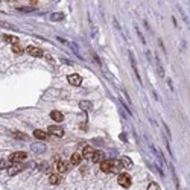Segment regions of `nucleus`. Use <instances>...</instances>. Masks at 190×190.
Masks as SVG:
<instances>
[{"mask_svg": "<svg viewBox=\"0 0 190 190\" xmlns=\"http://www.w3.org/2000/svg\"><path fill=\"white\" fill-rule=\"evenodd\" d=\"M49 129V134L50 136H55V137H63L64 136V131H63V128H59V126H49L47 128Z\"/></svg>", "mask_w": 190, "mask_h": 190, "instance_id": "20e7f679", "label": "nucleus"}, {"mask_svg": "<svg viewBox=\"0 0 190 190\" xmlns=\"http://www.w3.org/2000/svg\"><path fill=\"white\" fill-rule=\"evenodd\" d=\"M120 169H122L120 160H116V161H113V169H111V172H119Z\"/></svg>", "mask_w": 190, "mask_h": 190, "instance_id": "f3484780", "label": "nucleus"}, {"mask_svg": "<svg viewBox=\"0 0 190 190\" xmlns=\"http://www.w3.org/2000/svg\"><path fill=\"white\" fill-rule=\"evenodd\" d=\"M67 81H69V84H70V85L79 87V85H81V82H82V78H81L79 75H76V73H73V75H69V78H67Z\"/></svg>", "mask_w": 190, "mask_h": 190, "instance_id": "f03ea898", "label": "nucleus"}, {"mask_svg": "<svg viewBox=\"0 0 190 190\" xmlns=\"http://www.w3.org/2000/svg\"><path fill=\"white\" fill-rule=\"evenodd\" d=\"M93 152H94V149H93L90 145H87V146H84V149H82L81 155H82V158H87V160H90V158H91V155H93Z\"/></svg>", "mask_w": 190, "mask_h": 190, "instance_id": "0eeeda50", "label": "nucleus"}, {"mask_svg": "<svg viewBox=\"0 0 190 190\" xmlns=\"http://www.w3.org/2000/svg\"><path fill=\"white\" fill-rule=\"evenodd\" d=\"M101 164H102V166H101L102 172H105V173H111V169H113V160H104V161H102Z\"/></svg>", "mask_w": 190, "mask_h": 190, "instance_id": "423d86ee", "label": "nucleus"}, {"mask_svg": "<svg viewBox=\"0 0 190 190\" xmlns=\"http://www.w3.org/2000/svg\"><path fill=\"white\" fill-rule=\"evenodd\" d=\"M24 167L21 166V164H15V166H12V167H9V171H8V173L12 176V175H15V173H18V172H21Z\"/></svg>", "mask_w": 190, "mask_h": 190, "instance_id": "f8f14e48", "label": "nucleus"}, {"mask_svg": "<svg viewBox=\"0 0 190 190\" xmlns=\"http://www.w3.org/2000/svg\"><path fill=\"white\" fill-rule=\"evenodd\" d=\"M26 157H28L26 152H14V154H11L9 160H11L12 163H20V161H24Z\"/></svg>", "mask_w": 190, "mask_h": 190, "instance_id": "7ed1b4c3", "label": "nucleus"}, {"mask_svg": "<svg viewBox=\"0 0 190 190\" xmlns=\"http://www.w3.org/2000/svg\"><path fill=\"white\" fill-rule=\"evenodd\" d=\"M148 190H161V189H160V186H158L157 183H151V184L148 186Z\"/></svg>", "mask_w": 190, "mask_h": 190, "instance_id": "412c9836", "label": "nucleus"}, {"mask_svg": "<svg viewBox=\"0 0 190 190\" xmlns=\"http://www.w3.org/2000/svg\"><path fill=\"white\" fill-rule=\"evenodd\" d=\"M53 21H61V20H64V14L63 12H53L52 15H50Z\"/></svg>", "mask_w": 190, "mask_h": 190, "instance_id": "dca6fc26", "label": "nucleus"}, {"mask_svg": "<svg viewBox=\"0 0 190 190\" xmlns=\"http://www.w3.org/2000/svg\"><path fill=\"white\" fill-rule=\"evenodd\" d=\"M8 167V161L6 160H0V169H5Z\"/></svg>", "mask_w": 190, "mask_h": 190, "instance_id": "4be33fe9", "label": "nucleus"}, {"mask_svg": "<svg viewBox=\"0 0 190 190\" xmlns=\"http://www.w3.org/2000/svg\"><path fill=\"white\" fill-rule=\"evenodd\" d=\"M70 161H71V164L78 166V164H79V163L82 161V155H81L79 152H75V154L71 155V160H70Z\"/></svg>", "mask_w": 190, "mask_h": 190, "instance_id": "9b49d317", "label": "nucleus"}, {"mask_svg": "<svg viewBox=\"0 0 190 190\" xmlns=\"http://www.w3.org/2000/svg\"><path fill=\"white\" fill-rule=\"evenodd\" d=\"M120 164H122V167H125V169H131L132 167V161H131L129 157H122Z\"/></svg>", "mask_w": 190, "mask_h": 190, "instance_id": "1a4fd4ad", "label": "nucleus"}, {"mask_svg": "<svg viewBox=\"0 0 190 190\" xmlns=\"http://www.w3.org/2000/svg\"><path fill=\"white\" fill-rule=\"evenodd\" d=\"M34 136L38 140H47V132H44V131H40V129H35Z\"/></svg>", "mask_w": 190, "mask_h": 190, "instance_id": "2eb2a0df", "label": "nucleus"}, {"mask_svg": "<svg viewBox=\"0 0 190 190\" xmlns=\"http://www.w3.org/2000/svg\"><path fill=\"white\" fill-rule=\"evenodd\" d=\"M3 41L9 43V44H18V38L17 37H12V35H3Z\"/></svg>", "mask_w": 190, "mask_h": 190, "instance_id": "9d476101", "label": "nucleus"}, {"mask_svg": "<svg viewBox=\"0 0 190 190\" xmlns=\"http://www.w3.org/2000/svg\"><path fill=\"white\" fill-rule=\"evenodd\" d=\"M91 161L93 163H102L104 161V154L101 151H94L93 155H91Z\"/></svg>", "mask_w": 190, "mask_h": 190, "instance_id": "6e6552de", "label": "nucleus"}, {"mask_svg": "<svg viewBox=\"0 0 190 190\" xmlns=\"http://www.w3.org/2000/svg\"><path fill=\"white\" fill-rule=\"evenodd\" d=\"M12 52H14V53H17V55H21L23 49H21V47H20L18 44H14V46H12Z\"/></svg>", "mask_w": 190, "mask_h": 190, "instance_id": "aec40b11", "label": "nucleus"}, {"mask_svg": "<svg viewBox=\"0 0 190 190\" xmlns=\"http://www.w3.org/2000/svg\"><path fill=\"white\" fill-rule=\"evenodd\" d=\"M61 181V176L59 175H50V178H49V183L50 184H58Z\"/></svg>", "mask_w": 190, "mask_h": 190, "instance_id": "6ab92c4d", "label": "nucleus"}, {"mask_svg": "<svg viewBox=\"0 0 190 190\" xmlns=\"http://www.w3.org/2000/svg\"><path fill=\"white\" fill-rule=\"evenodd\" d=\"M26 50H28V53H29L31 56H34V58H41V56H43V50L38 49V47H34V46H29Z\"/></svg>", "mask_w": 190, "mask_h": 190, "instance_id": "39448f33", "label": "nucleus"}, {"mask_svg": "<svg viewBox=\"0 0 190 190\" xmlns=\"http://www.w3.org/2000/svg\"><path fill=\"white\" fill-rule=\"evenodd\" d=\"M50 117H52L55 122L64 120V116H63V113H59V111H52V113H50Z\"/></svg>", "mask_w": 190, "mask_h": 190, "instance_id": "ddd939ff", "label": "nucleus"}, {"mask_svg": "<svg viewBox=\"0 0 190 190\" xmlns=\"http://www.w3.org/2000/svg\"><path fill=\"white\" fill-rule=\"evenodd\" d=\"M117 181H119V184H120L122 187H125V189H128L131 186V176L128 173H120L119 178H117Z\"/></svg>", "mask_w": 190, "mask_h": 190, "instance_id": "f257e3e1", "label": "nucleus"}, {"mask_svg": "<svg viewBox=\"0 0 190 190\" xmlns=\"http://www.w3.org/2000/svg\"><path fill=\"white\" fill-rule=\"evenodd\" d=\"M79 106H81V110L88 111V110H91V102H88V101H82V102L79 104Z\"/></svg>", "mask_w": 190, "mask_h": 190, "instance_id": "a211bd4d", "label": "nucleus"}, {"mask_svg": "<svg viewBox=\"0 0 190 190\" xmlns=\"http://www.w3.org/2000/svg\"><path fill=\"white\" fill-rule=\"evenodd\" d=\"M11 2H14V0H11Z\"/></svg>", "mask_w": 190, "mask_h": 190, "instance_id": "5701e85b", "label": "nucleus"}, {"mask_svg": "<svg viewBox=\"0 0 190 190\" xmlns=\"http://www.w3.org/2000/svg\"><path fill=\"white\" fill-rule=\"evenodd\" d=\"M56 169H58L59 173H66L69 167H67V164H66L64 161H58V163H56Z\"/></svg>", "mask_w": 190, "mask_h": 190, "instance_id": "4468645a", "label": "nucleus"}]
</instances>
